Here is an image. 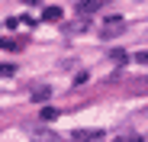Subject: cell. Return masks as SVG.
I'll use <instances>...</instances> for the list:
<instances>
[{
  "label": "cell",
  "instance_id": "3",
  "mask_svg": "<svg viewBox=\"0 0 148 142\" xmlns=\"http://www.w3.org/2000/svg\"><path fill=\"white\" fill-rule=\"evenodd\" d=\"M103 7V0H84V3H77V13H97V10H100Z\"/></svg>",
  "mask_w": 148,
  "mask_h": 142
},
{
  "label": "cell",
  "instance_id": "7",
  "mask_svg": "<svg viewBox=\"0 0 148 142\" xmlns=\"http://www.w3.org/2000/svg\"><path fill=\"white\" fill-rule=\"evenodd\" d=\"M13 71H16L13 65H0V78H7V74H13Z\"/></svg>",
  "mask_w": 148,
  "mask_h": 142
},
{
  "label": "cell",
  "instance_id": "2",
  "mask_svg": "<svg viewBox=\"0 0 148 142\" xmlns=\"http://www.w3.org/2000/svg\"><path fill=\"white\" fill-rule=\"evenodd\" d=\"M61 16H64L61 7H45V10H42V19H45V23H58Z\"/></svg>",
  "mask_w": 148,
  "mask_h": 142
},
{
  "label": "cell",
  "instance_id": "8",
  "mask_svg": "<svg viewBox=\"0 0 148 142\" xmlns=\"http://www.w3.org/2000/svg\"><path fill=\"white\" fill-rule=\"evenodd\" d=\"M36 100H48V87H39L36 90Z\"/></svg>",
  "mask_w": 148,
  "mask_h": 142
},
{
  "label": "cell",
  "instance_id": "9",
  "mask_svg": "<svg viewBox=\"0 0 148 142\" xmlns=\"http://www.w3.org/2000/svg\"><path fill=\"white\" fill-rule=\"evenodd\" d=\"M113 61H119V65H126V61H129V55H122V52H113Z\"/></svg>",
  "mask_w": 148,
  "mask_h": 142
},
{
  "label": "cell",
  "instance_id": "1",
  "mask_svg": "<svg viewBox=\"0 0 148 142\" xmlns=\"http://www.w3.org/2000/svg\"><path fill=\"white\" fill-rule=\"evenodd\" d=\"M122 29H126V26H122V19H106L103 26H100V36H103V39H113V36H119Z\"/></svg>",
  "mask_w": 148,
  "mask_h": 142
},
{
  "label": "cell",
  "instance_id": "6",
  "mask_svg": "<svg viewBox=\"0 0 148 142\" xmlns=\"http://www.w3.org/2000/svg\"><path fill=\"white\" fill-rule=\"evenodd\" d=\"M132 58H135V61H138V65H148V52H135V55H132Z\"/></svg>",
  "mask_w": 148,
  "mask_h": 142
},
{
  "label": "cell",
  "instance_id": "5",
  "mask_svg": "<svg viewBox=\"0 0 148 142\" xmlns=\"http://www.w3.org/2000/svg\"><path fill=\"white\" fill-rule=\"evenodd\" d=\"M55 116H58L55 107H45V110H42V120H55Z\"/></svg>",
  "mask_w": 148,
  "mask_h": 142
},
{
  "label": "cell",
  "instance_id": "4",
  "mask_svg": "<svg viewBox=\"0 0 148 142\" xmlns=\"http://www.w3.org/2000/svg\"><path fill=\"white\" fill-rule=\"evenodd\" d=\"M103 132L100 129H81V132H74V142H90V139H100Z\"/></svg>",
  "mask_w": 148,
  "mask_h": 142
}]
</instances>
